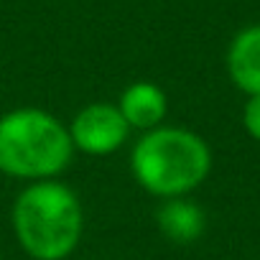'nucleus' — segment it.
I'll return each mask as SVG.
<instances>
[{
    "instance_id": "f257e3e1",
    "label": "nucleus",
    "mask_w": 260,
    "mask_h": 260,
    "mask_svg": "<svg viewBox=\"0 0 260 260\" xmlns=\"http://www.w3.org/2000/svg\"><path fill=\"white\" fill-rule=\"evenodd\" d=\"M11 227L31 260H67L84 235L82 199L59 179L31 181L13 199Z\"/></svg>"
},
{
    "instance_id": "f03ea898",
    "label": "nucleus",
    "mask_w": 260,
    "mask_h": 260,
    "mask_svg": "<svg viewBox=\"0 0 260 260\" xmlns=\"http://www.w3.org/2000/svg\"><path fill=\"white\" fill-rule=\"evenodd\" d=\"M209 143L181 125H158L141 133L130 151V174L151 197L176 199L197 191L212 171Z\"/></svg>"
},
{
    "instance_id": "7ed1b4c3",
    "label": "nucleus",
    "mask_w": 260,
    "mask_h": 260,
    "mask_svg": "<svg viewBox=\"0 0 260 260\" xmlns=\"http://www.w3.org/2000/svg\"><path fill=\"white\" fill-rule=\"evenodd\" d=\"M74 153L69 127L54 112L16 107L0 115V174L26 184L56 179Z\"/></svg>"
},
{
    "instance_id": "20e7f679",
    "label": "nucleus",
    "mask_w": 260,
    "mask_h": 260,
    "mask_svg": "<svg viewBox=\"0 0 260 260\" xmlns=\"http://www.w3.org/2000/svg\"><path fill=\"white\" fill-rule=\"evenodd\" d=\"M67 127L74 151H82L87 156H110L120 151L133 133L115 102L84 105Z\"/></svg>"
},
{
    "instance_id": "39448f33",
    "label": "nucleus",
    "mask_w": 260,
    "mask_h": 260,
    "mask_svg": "<svg viewBox=\"0 0 260 260\" xmlns=\"http://www.w3.org/2000/svg\"><path fill=\"white\" fill-rule=\"evenodd\" d=\"M115 105L122 112L130 130H141V133H148V130L164 125L169 115V97L156 82L127 84Z\"/></svg>"
},
{
    "instance_id": "423d86ee",
    "label": "nucleus",
    "mask_w": 260,
    "mask_h": 260,
    "mask_svg": "<svg viewBox=\"0 0 260 260\" xmlns=\"http://www.w3.org/2000/svg\"><path fill=\"white\" fill-rule=\"evenodd\" d=\"M230 82L242 94H260V23L240 28L224 54Z\"/></svg>"
},
{
    "instance_id": "0eeeda50",
    "label": "nucleus",
    "mask_w": 260,
    "mask_h": 260,
    "mask_svg": "<svg viewBox=\"0 0 260 260\" xmlns=\"http://www.w3.org/2000/svg\"><path fill=\"white\" fill-rule=\"evenodd\" d=\"M156 227H158V232L169 242H174V245H191V242H197L204 235L207 214L189 197L164 199L161 207L156 209Z\"/></svg>"
},
{
    "instance_id": "6e6552de",
    "label": "nucleus",
    "mask_w": 260,
    "mask_h": 260,
    "mask_svg": "<svg viewBox=\"0 0 260 260\" xmlns=\"http://www.w3.org/2000/svg\"><path fill=\"white\" fill-rule=\"evenodd\" d=\"M242 127L245 133L260 143V94H250L242 105Z\"/></svg>"
}]
</instances>
